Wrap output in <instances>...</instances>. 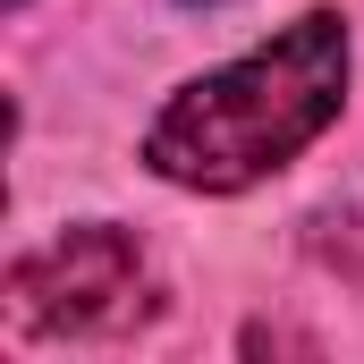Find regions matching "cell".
Masks as SVG:
<instances>
[{"label": "cell", "instance_id": "cell-1", "mask_svg": "<svg viewBox=\"0 0 364 364\" xmlns=\"http://www.w3.org/2000/svg\"><path fill=\"white\" fill-rule=\"evenodd\" d=\"M348 102V26L331 9H305L263 51L195 77L170 93V110L144 127V161L170 186L237 195V186L288 170Z\"/></svg>", "mask_w": 364, "mask_h": 364}, {"label": "cell", "instance_id": "cell-2", "mask_svg": "<svg viewBox=\"0 0 364 364\" xmlns=\"http://www.w3.org/2000/svg\"><path fill=\"white\" fill-rule=\"evenodd\" d=\"M153 305H161V279L144 263V246L110 220L68 229L9 263V314L34 339H119Z\"/></svg>", "mask_w": 364, "mask_h": 364}, {"label": "cell", "instance_id": "cell-3", "mask_svg": "<svg viewBox=\"0 0 364 364\" xmlns=\"http://www.w3.org/2000/svg\"><path fill=\"white\" fill-rule=\"evenodd\" d=\"M314 255H322L339 279H356V288H364V203H356V212H331V220L314 229Z\"/></svg>", "mask_w": 364, "mask_h": 364}, {"label": "cell", "instance_id": "cell-4", "mask_svg": "<svg viewBox=\"0 0 364 364\" xmlns=\"http://www.w3.org/2000/svg\"><path fill=\"white\" fill-rule=\"evenodd\" d=\"M195 9H203V0H195Z\"/></svg>", "mask_w": 364, "mask_h": 364}]
</instances>
